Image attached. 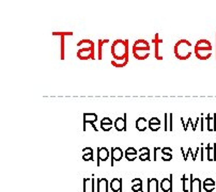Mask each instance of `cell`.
Returning <instances> with one entry per match:
<instances>
[{"instance_id": "44", "label": "cell", "mask_w": 216, "mask_h": 192, "mask_svg": "<svg viewBox=\"0 0 216 192\" xmlns=\"http://www.w3.org/2000/svg\"><path fill=\"white\" fill-rule=\"evenodd\" d=\"M204 120H205V118H203V114H202V116H201L200 118V128H201V131H203L204 130Z\"/></svg>"}, {"instance_id": "2", "label": "cell", "mask_w": 216, "mask_h": 192, "mask_svg": "<svg viewBox=\"0 0 216 192\" xmlns=\"http://www.w3.org/2000/svg\"><path fill=\"white\" fill-rule=\"evenodd\" d=\"M174 56L177 59L185 61L191 57V43L187 40H180L173 47Z\"/></svg>"}, {"instance_id": "8", "label": "cell", "mask_w": 216, "mask_h": 192, "mask_svg": "<svg viewBox=\"0 0 216 192\" xmlns=\"http://www.w3.org/2000/svg\"><path fill=\"white\" fill-rule=\"evenodd\" d=\"M53 35H58L60 36V41H61V60H64V53H65V47H64V41H65L66 35H73V32H53Z\"/></svg>"}, {"instance_id": "32", "label": "cell", "mask_w": 216, "mask_h": 192, "mask_svg": "<svg viewBox=\"0 0 216 192\" xmlns=\"http://www.w3.org/2000/svg\"><path fill=\"white\" fill-rule=\"evenodd\" d=\"M82 160L85 161H92L93 160V153L92 154H87V155H82Z\"/></svg>"}, {"instance_id": "29", "label": "cell", "mask_w": 216, "mask_h": 192, "mask_svg": "<svg viewBox=\"0 0 216 192\" xmlns=\"http://www.w3.org/2000/svg\"><path fill=\"white\" fill-rule=\"evenodd\" d=\"M165 122H164V130L168 131L169 130V126H168V113H165Z\"/></svg>"}, {"instance_id": "24", "label": "cell", "mask_w": 216, "mask_h": 192, "mask_svg": "<svg viewBox=\"0 0 216 192\" xmlns=\"http://www.w3.org/2000/svg\"><path fill=\"white\" fill-rule=\"evenodd\" d=\"M78 48H94V43L91 40H82L77 43Z\"/></svg>"}, {"instance_id": "11", "label": "cell", "mask_w": 216, "mask_h": 192, "mask_svg": "<svg viewBox=\"0 0 216 192\" xmlns=\"http://www.w3.org/2000/svg\"><path fill=\"white\" fill-rule=\"evenodd\" d=\"M113 127L116 128L117 131H126V113H124L123 118H117L113 124Z\"/></svg>"}, {"instance_id": "6", "label": "cell", "mask_w": 216, "mask_h": 192, "mask_svg": "<svg viewBox=\"0 0 216 192\" xmlns=\"http://www.w3.org/2000/svg\"><path fill=\"white\" fill-rule=\"evenodd\" d=\"M110 157V152L106 147L97 149V167H100V161H107Z\"/></svg>"}, {"instance_id": "26", "label": "cell", "mask_w": 216, "mask_h": 192, "mask_svg": "<svg viewBox=\"0 0 216 192\" xmlns=\"http://www.w3.org/2000/svg\"><path fill=\"white\" fill-rule=\"evenodd\" d=\"M127 63H129V58H125L124 60H121V61H117V60H113V61H111V64H113L115 67H118V68L124 67Z\"/></svg>"}, {"instance_id": "38", "label": "cell", "mask_w": 216, "mask_h": 192, "mask_svg": "<svg viewBox=\"0 0 216 192\" xmlns=\"http://www.w3.org/2000/svg\"><path fill=\"white\" fill-rule=\"evenodd\" d=\"M93 153V149L91 147H85L82 149V155H87V154H92Z\"/></svg>"}, {"instance_id": "25", "label": "cell", "mask_w": 216, "mask_h": 192, "mask_svg": "<svg viewBox=\"0 0 216 192\" xmlns=\"http://www.w3.org/2000/svg\"><path fill=\"white\" fill-rule=\"evenodd\" d=\"M182 190L184 192H189L191 191V179H189V177H186L185 176V174L182 176Z\"/></svg>"}, {"instance_id": "52", "label": "cell", "mask_w": 216, "mask_h": 192, "mask_svg": "<svg viewBox=\"0 0 216 192\" xmlns=\"http://www.w3.org/2000/svg\"><path fill=\"white\" fill-rule=\"evenodd\" d=\"M215 37H216V35H215ZM215 42H216V41H215ZM216 50V49H215ZM215 56H216V55H215ZM215 59H216V58H215Z\"/></svg>"}, {"instance_id": "14", "label": "cell", "mask_w": 216, "mask_h": 192, "mask_svg": "<svg viewBox=\"0 0 216 192\" xmlns=\"http://www.w3.org/2000/svg\"><path fill=\"white\" fill-rule=\"evenodd\" d=\"M96 192H108V180L105 177L97 178Z\"/></svg>"}, {"instance_id": "19", "label": "cell", "mask_w": 216, "mask_h": 192, "mask_svg": "<svg viewBox=\"0 0 216 192\" xmlns=\"http://www.w3.org/2000/svg\"><path fill=\"white\" fill-rule=\"evenodd\" d=\"M215 151H216V143H213L211 145L209 143L207 146V156L209 161H215Z\"/></svg>"}, {"instance_id": "48", "label": "cell", "mask_w": 216, "mask_h": 192, "mask_svg": "<svg viewBox=\"0 0 216 192\" xmlns=\"http://www.w3.org/2000/svg\"><path fill=\"white\" fill-rule=\"evenodd\" d=\"M199 122H200V118H198L197 120H196V122H195L194 129H193V131H196V129H197V126H198V124H199Z\"/></svg>"}, {"instance_id": "47", "label": "cell", "mask_w": 216, "mask_h": 192, "mask_svg": "<svg viewBox=\"0 0 216 192\" xmlns=\"http://www.w3.org/2000/svg\"><path fill=\"white\" fill-rule=\"evenodd\" d=\"M199 153H200V147H198L197 149H196V152H195V154H194V157H193V160H196V158H197V156H198V154H199Z\"/></svg>"}, {"instance_id": "1", "label": "cell", "mask_w": 216, "mask_h": 192, "mask_svg": "<svg viewBox=\"0 0 216 192\" xmlns=\"http://www.w3.org/2000/svg\"><path fill=\"white\" fill-rule=\"evenodd\" d=\"M129 40H116L113 41L110 47L111 56L113 60L121 61L125 58H129Z\"/></svg>"}, {"instance_id": "5", "label": "cell", "mask_w": 216, "mask_h": 192, "mask_svg": "<svg viewBox=\"0 0 216 192\" xmlns=\"http://www.w3.org/2000/svg\"><path fill=\"white\" fill-rule=\"evenodd\" d=\"M189 179H191V191L189 192H201L202 191V183H201L200 178L195 177L194 175L191 174L189 175Z\"/></svg>"}, {"instance_id": "35", "label": "cell", "mask_w": 216, "mask_h": 192, "mask_svg": "<svg viewBox=\"0 0 216 192\" xmlns=\"http://www.w3.org/2000/svg\"><path fill=\"white\" fill-rule=\"evenodd\" d=\"M172 159V155L171 153L170 154H165V155H162V160L163 161H170Z\"/></svg>"}, {"instance_id": "20", "label": "cell", "mask_w": 216, "mask_h": 192, "mask_svg": "<svg viewBox=\"0 0 216 192\" xmlns=\"http://www.w3.org/2000/svg\"><path fill=\"white\" fill-rule=\"evenodd\" d=\"M84 127L89 123V124H94L97 121V115L95 113H84Z\"/></svg>"}, {"instance_id": "39", "label": "cell", "mask_w": 216, "mask_h": 192, "mask_svg": "<svg viewBox=\"0 0 216 192\" xmlns=\"http://www.w3.org/2000/svg\"><path fill=\"white\" fill-rule=\"evenodd\" d=\"M160 151H162V149H160V147H154L153 161H157V154H158V152H160Z\"/></svg>"}, {"instance_id": "40", "label": "cell", "mask_w": 216, "mask_h": 192, "mask_svg": "<svg viewBox=\"0 0 216 192\" xmlns=\"http://www.w3.org/2000/svg\"><path fill=\"white\" fill-rule=\"evenodd\" d=\"M148 127L150 128L151 131H157L160 128V125H149Z\"/></svg>"}, {"instance_id": "12", "label": "cell", "mask_w": 216, "mask_h": 192, "mask_svg": "<svg viewBox=\"0 0 216 192\" xmlns=\"http://www.w3.org/2000/svg\"><path fill=\"white\" fill-rule=\"evenodd\" d=\"M148 192H158L160 191V183L155 177L152 178H148Z\"/></svg>"}, {"instance_id": "16", "label": "cell", "mask_w": 216, "mask_h": 192, "mask_svg": "<svg viewBox=\"0 0 216 192\" xmlns=\"http://www.w3.org/2000/svg\"><path fill=\"white\" fill-rule=\"evenodd\" d=\"M133 56L137 60H146L150 56V51L148 50H139V49H134L133 48Z\"/></svg>"}, {"instance_id": "53", "label": "cell", "mask_w": 216, "mask_h": 192, "mask_svg": "<svg viewBox=\"0 0 216 192\" xmlns=\"http://www.w3.org/2000/svg\"><path fill=\"white\" fill-rule=\"evenodd\" d=\"M120 192H122V191H120Z\"/></svg>"}, {"instance_id": "18", "label": "cell", "mask_w": 216, "mask_h": 192, "mask_svg": "<svg viewBox=\"0 0 216 192\" xmlns=\"http://www.w3.org/2000/svg\"><path fill=\"white\" fill-rule=\"evenodd\" d=\"M195 56L197 57L199 60H208L210 59L212 56V51H208V50H196L194 49Z\"/></svg>"}, {"instance_id": "36", "label": "cell", "mask_w": 216, "mask_h": 192, "mask_svg": "<svg viewBox=\"0 0 216 192\" xmlns=\"http://www.w3.org/2000/svg\"><path fill=\"white\" fill-rule=\"evenodd\" d=\"M172 152V149H170V147H163L160 153H162V155H165V154H170V153Z\"/></svg>"}, {"instance_id": "22", "label": "cell", "mask_w": 216, "mask_h": 192, "mask_svg": "<svg viewBox=\"0 0 216 192\" xmlns=\"http://www.w3.org/2000/svg\"><path fill=\"white\" fill-rule=\"evenodd\" d=\"M109 43V40H99V49H97V59H103V50L104 46Z\"/></svg>"}, {"instance_id": "34", "label": "cell", "mask_w": 216, "mask_h": 192, "mask_svg": "<svg viewBox=\"0 0 216 192\" xmlns=\"http://www.w3.org/2000/svg\"><path fill=\"white\" fill-rule=\"evenodd\" d=\"M101 124H108V125H113V121L111 118H104L101 120Z\"/></svg>"}, {"instance_id": "3", "label": "cell", "mask_w": 216, "mask_h": 192, "mask_svg": "<svg viewBox=\"0 0 216 192\" xmlns=\"http://www.w3.org/2000/svg\"><path fill=\"white\" fill-rule=\"evenodd\" d=\"M77 58L79 60H94V48H79L77 50Z\"/></svg>"}, {"instance_id": "33", "label": "cell", "mask_w": 216, "mask_h": 192, "mask_svg": "<svg viewBox=\"0 0 216 192\" xmlns=\"http://www.w3.org/2000/svg\"><path fill=\"white\" fill-rule=\"evenodd\" d=\"M132 190L134 192L142 191V185H133V186H132Z\"/></svg>"}, {"instance_id": "28", "label": "cell", "mask_w": 216, "mask_h": 192, "mask_svg": "<svg viewBox=\"0 0 216 192\" xmlns=\"http://www.w3.org/2000/svg\"><path fill=\"white\" fill-rule=\"evenodd\" d=\"M149 125H160V120L158 118H151L149 120Z\"/></svg>"}, {"instance_id": "46", "label": "cell", "mask_w": 216, "mask_h": 192, "mask_svg": "<svg viewBox=\"0 0 216 192\" xmlns=\"http://www.w3.org/2000/svg\"><path fill=\"white\" fill-rule=\"evenodd\" d=\"M203 158H204V149H203V145L200 146V159L201 161H203Z\"/></svg>"}, {"instance_id": "43", "label": "cell", "mask_w": 216, "mask_h": 192, "mask_svg": "<svg viewBox=\"0 0 216 192\" xmlns=\"http://www.w3.org/2000/svg\"><path fill=\"white\" fill-rule=\"evenodd\" d=\"M125 158H126V160H129V161H134L135 159L137 158V156H135V155H125Z\"/></svg>"}, {"instance_id": "42", "label": "cell", "mask_w": 216, "mask_h": 192, "mask_svg": "<svg viewBox=\"0 0 216 192\" xmlns=\"http://www.w3.org/2000/svg\"><path fill=\"white\" fill-rule=\"evenodd\" d=\"M138 152H140V154H149V153H150V149H148V147H141Z\"/></svg>"}, {"instance_id": "37", "label": "cell", "mask_w": 216, "mask_h": 192, "mask_svg": "<svg viewBox=\"0 0 216 192\" xmlns=\"http://www.w3.org/2000/svg\"><path fill=\"white\" fill-rule=\"evenodd\" d=\"M132 184L133 185H142V179L139 178V177H136V178L132 180Z\"/></svg>"}, {"instance_id": "27", "label": "cell", "mask_w": 216, "mask_h": 192, "mask_svg": "<svg viewBox=\"0 0 216 192\" xmlns=\"http://www.w3.org/2000/svg\"><path fill=\"white\" fill-rule=\"evenodd\" d=\"M138 154V151L134 147H129V149L125 151V155H135L137 156Z\"/></svg>"}, {"instance_id": "21", "label": "cell", "mask_w": 216, "mask_h": 192, "mask_svg": "<svg viewBox=\"0 0 216 192\" xmlns=\"http://www.w3.org/2000/svg\"><path fill=\"white\" fill-rule=\"evenodd\" d=\"M135 125H136V128H137V130H139V131H144V130L147 129V120L144 118H138L137 120H136V123H135Z\"/></svg>"}, {"instance_id": "17", "label": "cell", "mask_w": 216, "mask_h": 192, "mask_svg": "<svg viewBox=\"0 0 216 192\" xmlns=\"http://www.w3.org/2000/svg\"><path fill=\"white\" fill-rule=\"evenodd\" d=\"M202 188L207 192H213L214 189H215V181L211 177H208L202 183Z\"/></svg>"}, {"instance_id": "10", "label": "cell", "mask_w": 216, "mask_h": 192, "mask_svg": "<svg viewBox=\"0 0 216 192\" xmlns=\"http://www.w3.org/2000/svg\"><path fill=\"white\" fill-rule=\"evenodd\" d=\"M152 43L155 45V59L158 60V61H162L164 58L160 55V44L163 43V40L160 39V34L156 33L154 35V39H153V41H152Z\"/></svg>"}, {"instance_id": "4", "label": "cell", "mask_w": 216, "mask_h": 192, "mask_svg": "<svg viewBox=\"0 0 216 192\" xmlns=\"http://www.w3.org/2000/svg\"><path fill=\"white\" fill-rule=\"evenodd\" d=\"M110 158H111V162L110 165L113 167L115 165V161H120L123 158V152L120 147H111L110 149Z\"/></svg>"}, {"instance_id": "41", "label": "cell", "mask_w": 216, "mask_h": 192, "mask_svg": "<svg viewBox=\"0 0 216 192\" xmlns=\"http://www.w3.org/2000/svg\"><path fill=\"white\" fill-rule=\"evenodd\" d=\"M172 113H169V131H172L173 130V126H172Z\"/></svg>"}, {"instance_id": "49", "label": "cell", "mask_w": 216, "mask_h": 192, "mask_svg": "<svg viewBox=\"0 0 216 192\" xmlns=\"http://www.w3.org/2000/svg\"><path fill=\"white\" fill-rule=\"evenodd\" d=\"M181 152H182V155H183V158H185V156H186V154H185L184 149H183V147H181Z\"/></svg>"}, {"instance_id": "13", "label": "cell", "mask_w": 216, "mask_h": 192, "mask_svg": "<svg viewBox=\"0 0 216 192\" xmlns=\"http://www.w3.org/2000/svg\"><path fill=\"white\" fill-rule=\"evenodd\" d=\"M109 188L113 192L122 191V178H113L109 183Z\"/></svg>"}, {"instance_id": "15", "label": "cell", "mask_w": 216, "mask_h": 192, "mask_svg": "<svg viewBox=\"0 0 216 192\" xmlns=\"http://www.w3.org/2000/svg\"><path fill=\"white\" fill-rule=\"evenodd\" d=\"M134 49H139V50H148L150 51V44L148 43V41L146 40H137L133 45Z\"/></svg>"}, {"instance_id": "30", "label": "cell", "mask_w": 216, "mask_h": 192, "mask_svg": "<svg viewBox=\"0 0 216 192\" xmlns=\"http://www.w3.org/2000/svg\"><path fill=\"white\" fill-rule=\"evenodd\" d=\"M139 159H140L141 161L150 160V153H149V154H140V155H139Z\"/></svg>"}, {"instance_id": "50", "label": "cell", "mask_w": 216, "mask_h": 192, "mask_svg": "<svg viewBox=\"0 0 216 192\" xmlns=\"http://www.w3.org/2000/svg\"><path fill=\"white\" fill-rule=\"evenodd\" d=\"M214 121H215V128H214V131H216V114L214 113Z\"/></svg>"}, {"instance_id": "31", "label": "cell", "mask_w": 216, "mask_h": 192, "mask_svg": "<svg viewBox=\"0 0 216 192\" xmlns=\"http://www.w3.org/2000/svg\"><path fill=\"white\" fill-rule=\"evenodd\" d=\"M101 128L104 130V131H110L111 128H113V125H108V124H101Z\"/></svg>"}, {"instance_id": "23", "label": "cell", "mask_w": 216, "mask_h": 192, "mask_svg": "<svg viewBox=\"0 0 216 192\" xmlns=\"http://www.w3.org/2000/svg\"><path fill=\"white\" fill-rule=\"evenodd\" d=\"M205 118V121H207V129L209 130V131H214V128H215V121H214V114H212V116H211V114L209 113V114L207 115V118Z\"/></svg>"}, {"instance_id": "51", "label": "cell", "mask_w": 216, "mask_h": 192, "mask_svg": "<svg viewBox=\"0 0 216 192\" xmlns=\"http://www.w3.org/2000/svg\"><path fill=\"white\" fill-rule=\"evenodd\" d=\"M215 161H216V151H215Z\"/></svg>"}, {"instance_id": "45", "label": "cell", "mask_w": 216, "mask_h": 192, "mask_svg": "<svg viewBox=\"0 0 216 192\" xmlns=\"http://www.w3.org/2000/svg\"><path fill=\"white\" fill-rule=\"evenodd\" d=\"M189 155H191V158L194 157V153L191 152V147L188 149V152L186 153V156H185V158H184V160H185V161L187 160V157H188V156H189Z\"/></svg>"}, {"instance_id": "9", "label": "cell", "mask_w": 216, "mask_h": 192, "mask_svg": "<svg viewBox=\"0 0 216 192\" xmlns=\"http://www.w3.org/2000/svg\"><path fill=\"white\" fill-rule=\"evenodd\" d=\"M196 50H208V51H213L212 44L208 40H199L195 45Z\"/></svg>"}, {"instance_id": "7", "label": "cell", "mask_w": 216, "mask_h": 192, "mask_svg": "<svg viewBox=\"0 0 216 192\" xmlns=\"http://www.w3.org/2000/svg\"><path fill=\"white\" fill-rule=\"evenodd\" d=\"M160 189L164 192H172V174H170L168 178H163L160 184Z\"/></svg>"}]
</instances>
